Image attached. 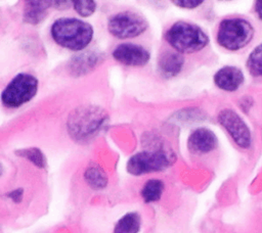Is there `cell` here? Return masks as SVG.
Segmentation results:
<instances>
[{"label":"cell","mask_w":262,"mask_h":233,"mask_svg":"<svg viewBox=\"0 0 262 233\" xmlns=\"http://www.w3.org/2000/svg\"><path fill=\"white\" fill-rule=\"evenodd\" d=\"M174 160V154L165 149L143 150L136 152L128 159L126 169L133 176H142L162 172L168 169Z\"/></svg>","instance_id":"obj_5"},{"label":"cell","mask_w":262,"mask_h":233,"mask_svg":"<svg viewBox=\"0 0 262 233\" xmlns=\"http://www.w3.org/2000/svg\"><path fill=\"white\" fill-rule=\"evenodd\" d=\"M84 180L87 185L94 190L104 189L108 179L104 170L97 164H90L84 172Z\"/></svg>","instance_id":"obj_13"},{"label":"cell","mask_w":262,"mask_h":233,"mask_svg":"<svg viewBox=\"0 0 262 233\" xmlns=\"http://www.w3.org/2000/svg\"><path fill=\"white\" fill-rule=\"evenodd\" d=\"M255 8L258 16L260 17V19H262V1H257Z\"/></svg>","instance_id":"obj_22"},{"label":"cell","mask_w":262,"mask_h":233,"mask_svg":"<svg viewBox=\"0 0 262 233\" xmlns=\"http://www.w3.org/2000/svg\"><path fill=\"white\" fill-rule=\"evenodd\" d=\"M218 145V140L213 131L208 128H196L187 138V148L194 154H206L213 151Z\"/></svg>","instance_id":"obj_9"},{"label":"cell","mask_w":262,"mask_h":233,"mask_svg":"<svg viewBox=\"0 0 262 233\" xmlns=\"http://www.w3.org/2000/svg\"><path fill=\"white\" fill-rule=\"evenodd\" d=\"M53 1H27L24 8V21L31 25L41 22Z\"/></svg>","instance_id":"obj_12"},{"label":"cell","mask_w":262,"mask_h":233,"mask_svg":"<svg viewBox=\"0 0 262 233\" xmlns=\"http://www.w3.org/2000/svg\"><path fill=\"white\" fill-rule=\"evenodd\" d=\"M19 154L23 155L24 157L28 158L31 162H33L38 168L43 169L46 167V159H45L42 151H40L37 148L25 149V150H23V153H19Z\"/></svg>","instance_id":"obj_18"},{"label":"cell","mask_w":262,"mask_h":233,"mask_svg":"<svg viewBox=\"0 0 262 233\" xmlns=\"http://www.w3.org/2000/svg\"><path fill=\"white\" fill-rule=\"evenodd\" d=\"M23 194H24L23 189L18 188V189H15V190H12L11 192H9L7 194V196L10 199H12L14 202H19L21 200V198H23Z\"/></svg>","instance_id":"obj_20"},{"label":"cell","mask_w":262,"mask_h":233,"mask_svg":"<svg viewBox=\"0 0 262 233\" xmlns=\"http://www.w3.org/2000/svg\"><path fill=\"white\" fill-rule=\"evenodd\" d=\"M147 27V20L142 15L130 10L117 12L107 21L108 32L118 39L138 37L146 31Z\"/></svg>","instance_id":"obj_6"},{"label":"cell","mask_w":262,"mask_h":233,"mask_svg":"<svg viewBox=\"0 0 262 233\" xmlns=\"http://www.w3.org/2000/svg\"><path fill=\"white\" fill-rule=\"evenodd\" d=\"M76 12L82 17H88L92 15L96 10V2L92 0H82L72 2Z\"/></svg>","instance_id":"obj_17"},{"label":"cell","mask_w":262,"mask_h":233,"mask_svg":"<svg viewBox=\"0 0 262 233\" xmlns=\"http://www.w3.org/2000/svg\"><path fill=\"white\" fill-rule=\"evenodd\" d=\"M165 40L173 50L181 54L198 52L209 43V37L201 27L184 20L171 25L165 33Z\"/></svg>","instance_id":"obj_2"},{"label":"cell","mask_w":262,"mask_h":233,"mask_svg":"<svg viewBox=\"0 0 262 233\" xmlns=\"http://www.w3.org/2000/svg\"><path fill=\"white\" fill-rule=\"evenodd\" d=\"M112 55L118 62L127 66H144L150 59L149 51L135 43H121L112 51Z\"/></svg>","instance_id":"obj_8"},{"label":"cell","mask_w":262,"mask_h":233,"mask_svg":"<svg viewBox=\"0 0 262 233\" xmlns=\"http://www.w3.org/2000/svg\"><path fill=\"white\" fill-rule=\"evenodd\" d=\"M38 79L29 73L15 75L1 93L2 104L7 108H17L32 100L38 91Z\"/></svg>","instance_id":"obj_4"},{"label":"cell","mask_w":262,"mask_h":233,"mask_svg":"<svg viewBox=\"0 0 262 233\" xmlns=\"http://www.w3.org/2000/svg\"><path fill=\"white\" fill-rule=\"evenodd\" d=\"M165 190V184L160 179H148L144 182L140 195L145 203L157 202L162 198V195Z\"/></svg>","instance_id":"obj_15"},{"label":"cell","mask_w":262,"mask_h":233,"mask_svg":"<svg viewBox=\"0 0 262 233\" xmlns=\"http://www.w3.org/2000/svg\"><path fill=\"white\" fill-rule=\"evenodd\" d=\"M140 228L141 216L137 212H129L117 221L113 233H138Z\"/></svg>","instance_id":"obj_14"},{"label":"cell","mask_w":262,"mask_h":233,"mask_svg":"<svg viewBox=\"0 0 262 233\" xmlns=\"http://www.w3.org/2000/svg\"><path fill=\"white\" fill-rule=\"evenodd\" d=\"M70 1H53V4L55 5V8H58V9H66L69 7L70 5Z\"/></svg>","instance_id":"obj_21"},{"label":"cell","mask_w":262,"mask_h":233,"mask_svg":"<svg viewBox=\"0 0 262 233\" xmlns=\"http://www.w3.org/2000/svg\"><path fill=\"white\" fill-rule=\"evenodd\" d=\"M53 41L62 48L81 51L92 41L94 31L90 24L76 17H60L50 28Z\"/></svg>","instance_id":"obj_1"},{"label":"cell","mask_w":262,"mask_h":233,"mask_svg":"<svg viewBox=\"0 0 262 233\" xmlns=\"http://www.w3.org/2000/svg\"><path fill=\"white\" fill-rule=\"evenodd\" d=\"M249 72L255 77H262V44L258 45L249 55L247 60Z\"/></svg>","instance_id":"obj_16"},{"label":"cell","mask_w":262,"mask_h":233,"mask_svg":"<svg viewBox=\"0 0 262 233\" xmlns=\"http://www.w3.org/2000/svg\"><path fill=\"white\" fill-rule=\"evenodd\" d=\"M218 122L227 131L234 143L241 148L251 146V132L244 120L232 109H222L218 114Z\"/></svg>","instance_id":"obj_7"},{"label":"cell","mask_w":262,"mask_h":233,"mask_svg":"<svg viewBox=\"0 0 262 233\" xmlns=\"http://www.w3.org/2000/svg\"><path fill=\"white\" fill-rule=\"evenodd\" d=\"M253 35L254 29L248 20L232 17L220 21L216 39L221 47L230 51H236L249 44Z\"/></svg>","instance_id":"obj_3"},{"label":"cell","mask_w":262,"mask_h":233,"mask_svg":"<svg viewBox=\"0 0 262 233\" xmlns=\"http://www.w3.org/2000/svg\"><path fill=\"white\" fill-rule=\"evenodd\" d=\"M184 56L175 50H166L159 56L158 69L164 78H173L179 75L184 66Z\"/></svg>","instance_id":"obj_11"},{"label":"cell","mask_w":262,"mask_h":233,"mask_svg":"<svg viewBox=\"0 0 262 233\" xmlns=\"http://www.w3.org/2000/svg\"><path fill=\"white\" fill-rule=\"evenodd\" d=\"M173 3L181 8L193 9V8H196L198 6H200L203 3V1H201V0H188V1L180 0V1H173Z\"/></svg>","instance_id":"obj_19"},{"label":"cell","mask_w":262,"mask_h":233,"mask_svg":"<svg viewBox=\"0 0 262 233\" xmlns=\"http://www.w3.org/2000/svg\"><path fill=\"white\" fill-rule=\"evenodd\" d=\"M214 83L221 90L232 92L244 83V74L236 66L225 65L214 75Z\"/></svg>","instance_id":"obj_10"}]
</instances>
